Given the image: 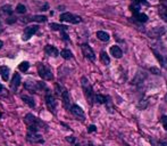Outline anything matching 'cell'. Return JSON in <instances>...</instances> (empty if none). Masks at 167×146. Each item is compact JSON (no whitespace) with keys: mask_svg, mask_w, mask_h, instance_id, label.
I'll use <instances>...</instances> for the list:
<instances>
[{"mask_svg":"<svg viewBox=\"0 0 167 146\" xmlns=\"http://www.w3.org/2000/svg\"><path fill=\"white\" fill-rule=\"evenodd\" d=\"M24 122L27 125L30 131H38L40 130L41 128H47L43 121H41L40 119H38L36 116H34L31 113H29V114H26L24 116Z\"/></svg>","mask_w":167,"mask_h":146,"instance_id":"1","label":"cell"},{"mask_svg":"<svg viewBox=\"0 0 167 146\" xmlns=\"http://www.w3.org/2000/svg\"><path fill=\"white\" fill-rule=\"evenodd\" d=\"M81 84H82V89L84 91V95H85V98L86 100L92 104L93 100H94V94H93V90H92V87L89 80L85 78V77H82L81 78Z\"/></svg>","mask_w":167,"mask_h":146,"instance_id":"2","label":"cell"},{"mask_svg":"<svg viewBox=\"0 0 167 146\" xmlns=\"http://www.w3.org/2000/svg\"><path fill=\"white\" fill-rule=\"evenodd\" d=\"M24 88L29 89L32 93H36V91H41V90H48L47 86L41 81H32V80H27L24 82Z\"/></svg>","mask_w":167,"mask_h":146,"instance_id":"3","label":"cell"},{"mask_svg":"<svg viewBox=\"0 0 167 146\" xmlns=\"http://www.w3.org/2000/svg\"><path fill=\"white\" fill-rule=\"evenodd\" d=\"M56 91H57V94L59 95L63 99V104L65 106L66 109H70L71 107V96H70V93H68V90L66 88H63L60 87L59 84H56Z\"/></svg>","mask_w":167,"mask_h":146,"instance_id":"4","label":"cell"},{"mask_svg":"<svg viewBox=\"0 0 167 146\" xmlns=\"http://www.w3.org/2000/svg\"><path fill=\"white\" fill-rule=\"evenodd\" d=\"M38 73L43 80H52V78H54V74H52L50 68L42 63L38 64Z\"/></svg>","mask_w":167,"mask_h":146,"instance_id":"5","label":"cell"},{"mask_svg":"<svg viewBox=\"0 0 167 146\" xmlns=\"http://www.w3.org/2000/svg\"><path fill=\"white\" fill-rule=\"evenodd\" d=\"M59 20L61 22H68V23H72V24H79V23L82 22V18L80 16L73 15L72 13H63L59 16Z\"/></svg>","mask_w":167,"mask_h":146,"instance_id":"6","label":"cell"},{"mask_svg":"<svg viewBox=\"0 0 167 146\" xmlns=\"http://www.w3.org/2000/svg\"><path fill=\"white\" fill-rule=\"evenodd\" d=\"M26 139L31 143H38V144H42L43 143V137L42 135H40L38 131H29L26 134Z\"/></svg>","mask_w":167,"mask_h":146,"instance_id":"7","label":"cell"},{"mask_svg":"<svg viewBox=\"0 0 167 146\" xmlns=\"http://www.w3.org/2000/svg\"><path fill=\"white\" fill-rule=\"evenodd\" d=\"M82 48V52H83V55H84V57L88 58L89 61H91V62H94L96 61V55H94V52L92 50V48L89 46V45H86V43H83L81 46Z\"/></svg>","mask_w":167,"mask_h":146,"instance_id":"8","label":"cell"},{"mask_svg":"<svg viewBox=\"0 0 167 146\" xmlns=\"http://www.w3.org/2000/svg\"><path fill=\"white\" fill-rule=\"evenodd\" d=\"M70 110H71V113L74 116H76L77 119H80L81 121H84V119H85V114H84V112H83V110L79 106V105H72L71 107H70Z\"/></svg>","mask_w":167,"mask_h":146,"instance_id":"9","label":"cell"},{"mask_svg":"<svg viewBox=\"0 0 167 146\" xmlns=\"http://www.w3.org/2000/svg\"><path fill=\"white\" fill-rule=\"evenodd\" d=\"M38 30H39V26L38 25L27 26L25 30H24V33H23V40H29L33 34H36V32H38Z\"/></svg>","mask_w":167,"mask_h":146,"instance_id":"10","label":"cell"},{"mask_svg":"<svg viewBox=\"0 0 167 146\" xmlns=\"http://www.w3.org/2000/svg\"><path fill=\"white\" fill-rule=\"evenodd\" d=\"M46 105H47V107L50 110L52 113L55 112L56 107H57V103H56L55 97H54L50 93H48V94L46 95Z\"/></svg>","mask_w":167,"mask_h":146,"instance_id":"11","label":"cell"},{"mask_svg":"<svg viewBox=\"0 0 167 146\" xmlns=\"http://www.w3.org/2000/svg\"><path fill=\"white\" fill-rule=\"evenodd\" d=\"M165 32H166V29L164 26H157V27H153L148 32V36L150 38H158V36H162Z\"/></svg>","mask_w":167,"mask_h":146,"instance_id":"12","label":"cell"},{"mask_svg":"<svg viewBox=\"0 0 167 146\" xmlns=\"http://www.w3.org/2000/svg\"><path fill=\"white\" fill-rule=\"evenodd\" d=\"M20 75L18 73H15V74L13 75L11 81H10V89H11V91L16 93L17 89H18V87H20Z\"/></svg>","mask_w":167,"mask_h":146,"instance_id":"13","label":"cell"},{"mask_svg":"<svg viewBox=\"0 0 167 146\" xmlns=\"http://www.w3.org/2000/svg\"><path fill=\"white\" fill-rule=\"evenodd\" d=\"M146 78H147V74L144 72H138L137 74H135V77L133 78V80H132V84L138 86V84H142Z\"/></svg>","mask_w":167,"mask_h":146,"instance_id":"14","label":"cell"},{"mask_svg":"<svg viewBox=\"0 0 167 146\" xmlns=\"http://www.w3.org/2000/svg\"><path fill=\"white\" fill-rule=\"evenodd\" d=\"M45 52H46L47 55H49L51 57H57L59 55L58 49L56 47H54V46H51V45H47L46 47H45Z\"/></svg>","mask_w":167,"mask_h":146,"instance_id":"15","label":"cell"},{"mask_svg":"<svg viewBox=\"0 0 167 146\" xmlns=\"http://www.w3.org/2000/svg\"><path fill=\"white\" fill-rule=\"evenodd\" d=\"M110 54L115 58H121L122 55H123V52L118 46H113V47H110Z\"/></svg>","mask_w":167,"mask_h":146,"instance_id":"16","label":"cell"},{"mask_svg":"<svg viewBox=\"0 0 167 146\" xmlns=\"http://www.w3.org/2000/svg\"><path fill=\"white\" fill-rule=\"evenodd\" d=\"M153 54L156 55L157 59L159 61V62H160V64H162V66H164L165 68H167V58L164 57V56H162L160 52H158L157 50H155V49H153Z\"/></svg>","mask_w":167,"mask_h":146,"instance_id":"17","label":"cell"},{"mask_svg":"<svg viewBox=\"0 0 167 146\" xmlns=\"http://www.w3.org/2000/svg\"><path fill=\"white\" fill-rule=\"evenodd\" d=\"M9 73H10V70L7 66H0V75H1V78L4 79V81L8 80Z\"/></svg>","mask_w":167,"mask_h":146,"instance_id":"18","label":"cell"},{"mask_svg":"<svg viewBox=\"0 0 167 146\" xmlns=\"http://www.w3.org/2000/svg\"><path fill=\"white\" fill-rule=\"evenodd\" d=\"M97 38H98L99 40L104 41V42L109 41V39H110L109 34H108L107 32H105V31H98V32H97Z\"/></svg>","mask_w":167,"mask_h":146,"instance_id":"19","label":"cell"},{"mask_svg":"<svg viewBox=\"0 0 167 146\" xmlns=\"http://www.w3.org/2000/svg\"><path fill=\"white\" fill-rule=\"evenodd\" d=\"M22 99L24 100V103L27 104L30 107H34L36 106V102H34V99L32 98L31 96H27V95H22Z\"/></svg>","mask_w":167,"mask_h":146,"instance_id":"20","label":"cell"},{"mask_svg":"<svg viewBox=\"0 0 167 146\" xmlns=\"http://www.w3.org/2000/svg\"><path fill=\"white\" fill-rule=\"evenodd\" d=\"M50 29L51 30H54V31H67V26L66 25H60V24H57V23H51L50 24Z\"/></svg>","mask_w":167,"mask_h":146,"instance_id":"21","label":"cell"},{"mask_svg":"<svg viewBox=\"0 0 167 146\" xmlns=\"http://www.w3.org/2000/svg\"><path fill=\"white\" fill-rule=\"evenodd\" d=\"M134 18L137 20L138 22H140V23H146L148 21V16L146 14H143V13H137V14H134Z\"/></svg>","mask_w":167,"mask_h":146,"instance_id":"22","label":"cell"},{"mask_svg":"<svg viewBox=\"0 0 167 146\" xmlns=\"http://www.w3.org/2000/svg\"><path fill=\"white\" fill-rule=\"evenodd\" d=\"M94 100H96L98 104H107V102H108V98H107L106 96H104V95H94Z\"/></svg>","mask_w":167,"mask_h":146,"instance_id":"23","label":"cell"},{"mask_svg":"<svg viewBox=\"0 0 167 146\" xmlns=\"http://www.w3.org/2000/svg\"><path fill=\"white\" fill-rule=\"evenodd\" d=\"M29 21L38 22V23H45V22L47 21V16H43V15H36V16H32L31 18H29Z\"/></svg>","mask_w":167,"mask_h":146,"instance_id":"24","label":"cell"},{"mask_svg":"<svg viewBox=\"0 0 167 146\" xmlns=\"http://www.w3.org/2000/svg\"><path fill=\"white\" fill-rule=\"evenodd\" d=\"M100 61H101V63L102 64H105V65H108V64L110 63V58H109V56L107 55L106 52H100Z\"/></svg>","mask_w":167,"mask_h":146,"instance_id":"25","label":"cell"},{"mask_svg":"<svg viewBox=\"0 0 167 146\" xmlns=\"http://www.w3.org/2000/svg\"><path fill=\"white\" fill-rule=\"evenodd\" d=\"M1 11H2L4 14H6V15H7V17H8V16L13 15V9H11V6H10V5L2 6V7H1Z\"/></svg>","mask_w":167,"mask_h":146,"instance_id":"26","label":"cell"},{"mask_svg":"<svg viewBox=\"0 0 167 146\" xmlns=\"http://www.w3.org/2000/svg\"><path fill=\"white\" fill-rule=\"evenodd\" d=\"M60 56L64 58V59H71V58L73 57V54H72V52L70 49H64V50H61L60 52Z\"/></svg>","mask_w":167,"mask_h":146,"instance_id":"27","label":"cell"},{"mask_svg":"<svg viewBox=\"0 0 167 146\" xmlns=\"http://www.w3.org/2000/svg\"><path fill=\"white\" fill-rule=\"evenodd\" d=\"M159 15L165 22H167V7L165 6H160L159 7Z\"/></svg>","mask_w":167,"mask_h":146,"instance_id":"28","label":"cell"},{"mask_svg":"<svg viewBox=\"0 0 167 146\" xmlns=\"http://www.w3.org/2000/svg\"><path fill=\"white\" fill-rule=\"evenodd\" d=\"M29 68H30V63L29 62H22L18 65V70L22 71V72H26L29 70Z\"/></svg>","mask_w":167,"mask_h":146,"instance_id":"29","label":"cell"},{"mask_svg":"<svg viewBox=\"0 0 167 146\" xmlns=\"http://www.w3.org/2000/svg\"><path fill=\"white\" fill-rule=\"evenodd\" d=\"M130 9H131V11L133 13V14H137V13H139L140 5H139V4H135V2H133V5L130 6Z\"/></svg>","mask_w":167,"mask_h":146,"instance_id":"30","label":"cell"},{"mask_svg":"<svg viewBox=\"0 0 167 146\" xmlns=\"http://www.w3.org/2000/svg\"><path fill=\"white\" fill-rule=\"evenodd\" d=\"M16 11L18 14H24V13H26V7L24 5L20 4V5H17V7H16Z\"/></svg>","mask_w":167,"mask_h":146,"instance_id":"31","label":"cell"},{"mask_svg":"<svg viewBox=\"0 0 167 146\" xmlns=\"http://www.w3.org/2000/svg\"><path fill=\"white\" fill-rule=\"evenodd\" d=\"M138 106L140 107V109H142V110H144L146 107L148 106V100H146V99H143V100H140V103L138 104Z\"/></svg>","mask_w":167,"mask_h":146,"instance_id":"32","label":"cell"},{"mask_svg":"<svg viewBox=\"0 0 167 146\" xmlns=\"http://www.w3.org/2000/svg\"><path fill=\"white\" fill-rule=\"evenodd\" d=\"M160 122H162V127H164V129H166V130H167V115H164V116H162Z\"/></svg>","mask_w":167,"mask_h":146,"instance_id":"33","label":"cell"},{"mask_svg":"<svg viewBox=\"0 0 167 146\" xmlns=\"http://www.w3.org/2000/svg\"><path fill=\"white\" fill-rule=\"evenodd\" d=\"M6 22H7V24H13V23H15L16 22V17L15 16H8L7 17V20H6Z\"/></svg>","mask_w":167,"mask_h":146,"instance_id":"34","label":"cell"},{"mask_svg":"<svg viewBox=\"0 0 167 146\" xmlns=\"http://www.w3.org/2000/svg\"><path fill=\"white\" fill-rule=\"evenodd\" d=\"M133 2H135V4H144V5H148L147 0H133Z\"/></svg>","mask_w":167,"mask_h":146,"instance_id":"35","label":"cell"},{"mask_svg":"<svg viewBox=\"0 0 167 146\" xmlns=\"http://www.w3.org/2000/svg\"><path fill=\"white\" fill-rule=\"evenodd\" d=\"M66 31H63V32H60V34H61V38L64 39V40H68L70 38H68V36H67V33H65Z\"/></svg>","mask_w":167,"mask_h":146,"instance_id":"36","label":"cell"},{"mask_svg":"<svg viewBox=\"0 0 167 146\" xmlns=\"http://www.w3.org/2000/svg\"><path fill=\"white\" fill-rule=\"evenodd\" d=\"M96 130H97V127L96 125H90V127H89V129H88L89 132H92V131H96Z\"/></svg>","mask_w":167,"mask_h":146,"instance_id":"37","label":"cell"},{"mask_svg":"<svg viewBox=\"0 0 167 146\" xmlns=\"http://www.w3.org/2000/svg\"><path fill=\"white\" fill-rule=\"evenodd\" d=\"M158 146H167V141H162L158 143Z\"/></svg>","mask_w":167,"mask_h":146,"instance_id":"38","label":"cell"},{"mask_svg":"<svg viewBox=\"0 0 167 146\" xmlns=\"http://www.w3.org/2000/svg\"><path fill=\"white\" fill-rule=\"evenodd\" d=\"M67 141H71V143H74V141H75V138H73V137H67Z\"/></svg>","mask_w":167,"mask_h":146,"instance_id":"39","label":"cell"},{"mask_svg":"<svg viewBox=\"0 0 167 146\" xmlns=\"http://www.w3.org/2000/svg\"><path fill=\"white\" fill-rule=\"evenodd\" d=\"M151 71H153V72H155V74H159V71H158L157 68H151Z\"/></svg>","mask_w":167,"mask_h":146,"instance_id":"40","label":"cell"},{"mask_svg":"<svg viewBox=\"0 0 167 146\" xmlns=\"http://www.w3.org/2000/svg\"><path fill=\"white\" fill-rule=\"evenodd\" d=\"M2 46H4V42H2V41H1V40H0V49L2 48Z\"/></svg>","mask_w":167,"mask_h":146,"instance_id":"41","label":"cell"},{"mask_svg":"<svg viewBox=\"0 0 167 146\" xmlns=\"http://www.w3.org/2000/svg\"><path fill=\"white\" fill-rule=\"evenodd\" d=\"M2 89L4 88H2V86H1V84H0V93H1V90H2Z\"/></svg>","mask_w":167,"mask_h":146,"instance_id":"42","label":"cell"},{"mask_svg":"<svg viewBox=\"0 0 167 146\" xmlns=\"http://www.w3.org/2000/svg\"><path fill=\"white\" fill-rule=\"evenodd\" d=\"M0 116H1V113H0Z\"/></svg>","mask_w":167,"mask_h":146,"instance_id":"43","label":"cell"},{"mask_svg":"<svg viewBox=\"0 0 167 146\" xmlns=\"http://www.w3.org/2000/svg\"><path fill=\"white\" fill-rule=\"evenodd\" d=\"M166 99H167V96H166Z\"/></svg>","mask_w":167,"mask_h":146,"instance_id":"44","label":"cell"}]
</instances>
